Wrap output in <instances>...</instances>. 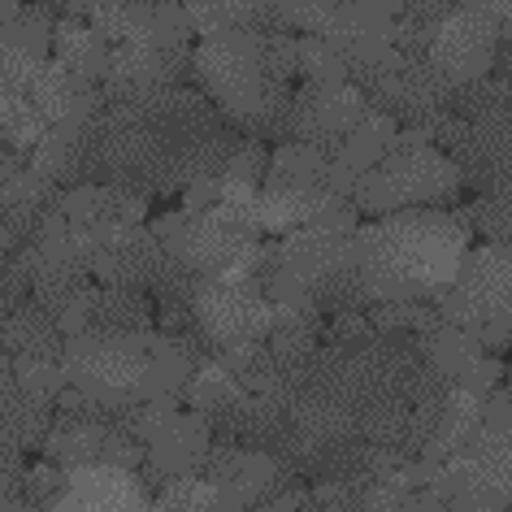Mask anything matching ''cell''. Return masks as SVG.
<instances>
[{"label": "cell", "instance_id": "cell-1", "mask_svg": "<svg viewBox=\"0 0 512 512\" xmlns=\"http://www.w3.org/2000/svg\"><path fill=\"white\" fill-rule=\"evenodd\" d=\"M469 252V230L452 209H404L356 226L352 265L369 304L374 300H426L452 283L460 256Z\"/></svg>", "mask_w": 512, "mask_h": 512}, {"label": "cell", "instance_id": "cell-2", "mask_svg": "<svg viewBox=\"0 0 512 512\" xmlns=\"http://www.w3.org/2000/svg\"><path fill=\"white\" fill-rule=\"evenodd\" d=\"M61 369H66V387L87 395L92 404L135 408L148 400H183L196 356L157 330L144 335L83 330L61 339Z\"/></svg>", "mask_w": 512, "mask_h": 512}, {"label": "cell", "instance_id": "cell-3", "mask_svg": "<svg viewBox=\"0 0 512 512\" xmlns=\"http://www.w3.org/2000/svg\"><path fill=\"white\" fill-rule=\"evenodd\" d=\"M191 79H196V92L243 139L287 144V113L296 83H283L265 66L261 31H230L200 40L191 48Z\"/></svg>", "mask_w": 512, "mask_h": 512}, {"label": "cell", "instance_id": "cell-4", "mask_svg": "<svg viewBox=\"0 0 512 512\" xmlns=\"http://www.w3.org/2000/svg\"><path fill=\"white\" fill-rule=\"evenodd\" d=\"M434 313L443 326L465 330L482 348L504 352L512 326V261L508 248L478 243L460 256L452 283L434 296Z\"/></svg>", "mask_w": 512, "mask_h": 512}, {"label": "cell", "instance_id": "cell-5", "mask_svg": "<svg viewBox=\"0 0 512 512\" xmlns=\"http://www.w3.org/2000/svg\"><path fill=\"white\" fill-rule=\"evenodd\" d=\"M460 200V174L456 165L430 144H391L374 170L356 178L352 204L356 213H404V209H430V204Z\"/></svg>", "mask_w": 512, "mask_h": 512}, {"label": "cell", "instance_id": "cell-6", "mask_svg": "<svg viewBox=\"0 0 512 512\" xmlns=\"http://www.w3.org/2000/svg\"><path fill=\"white\" fill-rule=\"evenodd\" d=\"M70 239L96 287H131L152 296L178 265L148 226H70Z\"/></svg>", "mask_w": 512, "mask_h": 512}, {"label": "cell", "instance_id": "cell-7", "mask_svg": "<svg viewBox=\"0 0 512 512\" xmlns=\"http://www.w3.org/2000/svg\"><path fill=\"white\" fill-rule=\"evenodd\" d=\"M508 22H512L508 5H447L439 31H434L426 48V61L443 74L447 87L486 79L499 48H508L512 35Z\"/></svg>", "mask_w": 512, "mask_h": 512}, {"label": "cell", "instance_id": "cell-8", "mask_svg": "<svg viewBox=\"0 0 512 512\" xmlns=\"http://www.w3.org/2000/svg\"><path fill=\"white\" fill-rule=\"evenodd\" d=\"M426 491H434L452 512H473V508H499L508 512V491H512V447L508 434L499 430H478L473 439L434 465V478Z\"/></svg>", "mask_w": 512, "mask_h": 512}, {"label": "cell", "instance_id": "cell-9", "mask_svg": "<svg viewBox=\"0 0 512 512\" xmlns=\"http://www.w3.org/2000/svg\"><path fill=\"white\" fill-rule=\"evenodd\" d=\"M191 317H196L200 335L217 348H235V343H261L270 335L274 309L261 296L256 278L222 274V278H196L191 291Z\"/></svg>", "mask_w": 512, "mask_h": 512}, {"label": "cell", "instance_id": "cell-10", "mask_svg": "<svg viewBox=\"0 0 512 512\" xmlns=\"http://www.w3.org/2000/svg\"><path fill=\"white\" fill-rule=\"evenodd\" d=\"M356 235V230H352ZM352 235L348 230H330V226H300L274 243L278 261L274 274L287 278L300 296H309L317 304V296H326L335 283L356 274L352 265Z\"/></svg>", "mask_w": 512, "mask_h": 512}, {"label": "cell", "instance_id": "cell-11", "mask_svg": "<svg viewBox=\"0 0 512 512\" xmlns=\"http://www.w3.org/2000/svg\"><path fill=\"white\" fill-rule=\"evenodd\" d=\"M200 478L213 486L222 499V512H248L261 499L283 495V491H300V478L278 465L274 456L252 452V447H235V443H209L200 465Z\"/></svg>", "mask_w": 512, "mask_h": 512}, {"label": "cell", "instance_id": "cell-12", "mask_svg": "<svg viewBox=\"0 0 512 512\" xmlns=\"http://www.w3.org/2000/svg\"><path fill=\"white\" fill-rule=\"evenodd\" d=\"M369 113L365 96L356 87H313L296 83L291 92V113H287V144H304L317 157L335 161V152L343 148V139L356 122Z\"/></svg>", "mask_w": 512, "mask_h": 512}, {"label": "cell", "instance_id": "cell-13", "mask_svg": "<svg viewBox=\"0 0 512 512\" xmlns=\"http://www.w3.org/2000/svg\"><path fill=\"white\" fill-rule=\"evenodd\" d=\"M148 508H152V491L139 482V473L109 465L61 469V491L48 504V512H148Z\"/></svg>", "mask_w": 512, "mask_h": 512}, {"label": "cell", "instance_id": "cell-14", "mask_svg": "<svg viewBox=\"0 0 512 512\" xmlns=\"http://www.w3.org/2000/svg\"><path fill=\"white\" fill-rule=\"evenodd\" d=\"M0 352L9 361H61V335L53 317L35 300L0 313Z\"/></svg>", "mask_w": 512, "mask_h": 512}, {"label": "cell", "instance_id": "cell-15", "mask_svg": "<svg viewBox=\"0 0 512 512\" xmlns=\"http://www.w3.org/2000/svg\"><path fill=\"white\" fill-rule=\"evenodd\" d=\"M48 61L61 66L74 79L100 87L109 74V44L79 18H61L53 27V44H48Z\"/></svg>", "mask_w": 512, "mask_h": 512}, {"label": "cell", "instance_id": "cell-16", "mask_svg": "<svg viewBox=\"0 0 512 512\" xmlns=\"http://www.w3.org/2000/svg\"><path fill=\"white\" fill-rule=\"evenodd\" d=\"M417 352H421V361H426L443 382H452V387H460V378H465L469 369L486 356V348H482L478 339H469L465 330L443 326V322L434 326L430 335L417 339Z\"/></svg>", "mask_w": 512, "mask_h": 512}, {"label": "cell", "instance_id": "cell-17", "mask_svg": "<svg viewBox=\"0 0 512 512\" xmlns=\"http://www.w3.org/2000/svg\"><path fill=\"white\" fill-rule=\"evenodd\" d=\"M105 335H144L152 330V300L131 287H96L92 291V326Z\"/></svg>", "mask_w": 512, "mask_h": 512}, {"label": "cell", "instance_id": "cell-18", "mask_svg": "<svg viewBox=\"0 0 512 512\" xmlns=\"http://www.w3.org/2000/svg\"><path fill=\"white\" fill-rule=\"evenodd\" d=\"M183 18L191 35H200V40L230 35V31H261L265 0H200V5H183Z\"/></svg>", "mask_w": 512, "mask_h": 512}, {"label": "cell", "instance_id": "cell-19", "mask_svg": "<svg viewBox=\"0 0 512 512\" xmlns=\"http://www.w3.org/2000/svg\"><path fill=\"white\" fill-rule=\"evenodd\" d=\"M365 322L382 339H421L439 326V313L426 300H374L365 309Z\"/></svg>", "mask_w": 512, "mask_h": 512}, {"label": "cell", "instance_id": "cell-20", "mask_svg": "<svg viewBox=\"0 0 512 512\" xmlns=\"http://www.w3.org/2000/svg\"><path fill=\"white\" fill-rule=\"evenodd\" d=\"M243 391L235 378L226 374L217 361H204V365H196L191 369V378H187V387H183V400H187V408L191 413H200L204 421H213V417H222L226 408H235L239 400H243Z\"/></svg>", "mask_w": 512, "mask_h": 512}, {"label": "cell", "instance_id": "cell-21", "mask_svg": "<svg viewBox=\"0 0 512 512\" xmlns=\"http://www.w3.org/2000/svg\"><path fill=\"white\" fill-rule=\"evenodd\" d=\"M447 118L456 122H486V118H512V92H508V79H473L465 87H452L447 96Z\"/></svg>", "mask_w": 512, "mask_h": 512}, {"label": "cell", "instance_id": "cell-22", "mask_svg": "<svg viewBox=\"0 0 512 512\" xmlns=\"http://www.w3.org/2000/svg\"><path fill=\"white\" fill-rule=\"evenodd\" d=\"M48 426H53V408L48 404H35L22 391L0 400V439H9L18 452H40Z\"/></svg>", "mask_w": 512, "mask_h": 512}, {"label": "cell", "instance_id": "cell-23", "mask_svg": "<svg viewBox=\"0 0 512 512\" xmlns=\"http://www.w3.org/2000/svg\"><path fill=\"white\" fill-rule=\"evenodd\" d=\"M213 361L222 365L248 395H265V391H274V382H278V365H274L270 348H265V339L261 343H235V348H217Z\"/></svg>", "mask_w": 512, "mask_h": 512}, {"label": "cell", "instance_id": "cell-24", "mask_svg": "<svg viewBox=\"0 0 512 512\" xmlns=\"http://www.w3.org/2000/svg\"><path fill=\"white\" fill-rule=\"evenodd\" d=\"M456 213V222L473 235H482V243L491 248H508V196H469L460 204H447Z\"/></svg>", "mask_w": 512, "mask_h": 512}, {"label": "cell", "instance_id": "cell-25", "mask_svg": "<svg viewBox=\"0 0 512 512\" xmlns=\"http://www.w3.org/2000/svg\"><path fill=\"white\" fill-rule=\"evenodd\" d=\"M296 66H300V83L313 87L348 83V57L339 48H330L326 40H313V35H296Z\"/></svg>", "mask_w": 512, "mask_h": 512}, {"label": "cell", "instance_id": "cell-26", "mask_svg": "<svg viewBox=\"0 0 512 512\" xmlns=\"http://www.w3.org/2000/svg\"><path fill=\"white\" fill-rule=\"evenodd\" d=\"M148 512H222V499L200 473L191 478H170L152 491V508Z\"/></svg>", "mask_w": 512, "mask_h": 512}, {"label": "cell", "instance_id": "cell-27", "mask_svg": "<svg viewBox=\"0 0 512 512\" xmlns=\"http://www.w3.org/2000/svg\"><path fill=\"white\" fill-rule=\"evenodd\" d=\"M14 382L27 400L53 408L57 395L66 391V369L61 361H14Z\"/></svg>", "mask_w": 512, "mask_h": 512}, {"label": "cell", "instance_id": "cell-28", "mask_svg": "<svg viewBox=\"0 0 512 512\" xmlns=\"http://www.w3.org/2000/svg\"><path fill=\"white\" fill-rule=\"evenodd\" d=\"M31 300V256H27V243L18 252L0 256V313L18 309V304Z\"/></svg>", "mask_w": 512, "mask_h": 512}, {"label": "cell", "instance_id": "cell-29", "mask_svg": "<svg viewBox=\"0 0 512 512\" xmlns=\"http://www.w3.org/2000/svg\"><path fill=\"white\" fill-rule=\"evenodd\" d=\"M265 165H270V144H261V139H239V148L230 152L222 178L226 183H243V187H261Z\"/></svg>", "mask_w": 512, "mask_h": 512}, {"label": "cell", "instance_id": "cell-30", "mask_svg": "<svg viewBox=\"0 0 512 512\" xmlns=\"http://www.w3.org/2000/svg\"><path fill=\"white\" fill-rule=\"evenodd\" d=\"M57 491H61V469L53 465V460H40V465L22 469L18 495H22V504L27 508H48L57 499Z\"/></svg>", "mask_w": 512, "mask_h": 512}, {"label": "cell", "instance_id": "cell-31", "mask_svg": "<svg viewBox=\"0 0 512 512\" xmlns=\"http://www.w3.org/2000/svg\"><path fill=\"white\" fill-rule=\"evenodd\" d=\"M27 469V452H18L9 439H0V495L18 491V478Z\"/></svg>", "mask_w": 512, "mask_h": 512}, {"label": "cell", "instance_id": "cell-32", "mask_svg": "<svg viewBox=\"0 0 512 512\" xmlns=\"http://www.w3.org/2000/svg\"><path fill=\"white\" fill-rule=\"evenodd\" d=\"M300 504H304V486H300V491H283V495L261 499V504L248 508V512H300Z\"/></svg>", "mask_w": 512, "mask_h": 512}, {"label": "cell", "instance_id": "cell-33", "mask_svg": "<svg viewBox=\"0 0 512 512\" xmlns=\"http://www.w3.org/2000/svg\"><path fill=\"white\" fill-rule=\"evenodd\" d=\"M14 391H18V382H14V361L0 352V400H9Z\"/></svg>", "mask_w": 512, "mask_h": 512}, {"label": "cell", "instance_id": "cell-34", "mask_svg": "<svg viewBox=\"0 0 512 512\" xmlns=\"http://www.w3.org/2000/svg\"><path fill=\"white\" fill-rule=\"evenodd\" d=\"M9 252H18V243L5 235V226H0V256H9Z\"/></svg>", "mask_w": 512, "mask_h": 512}]
</instances>
